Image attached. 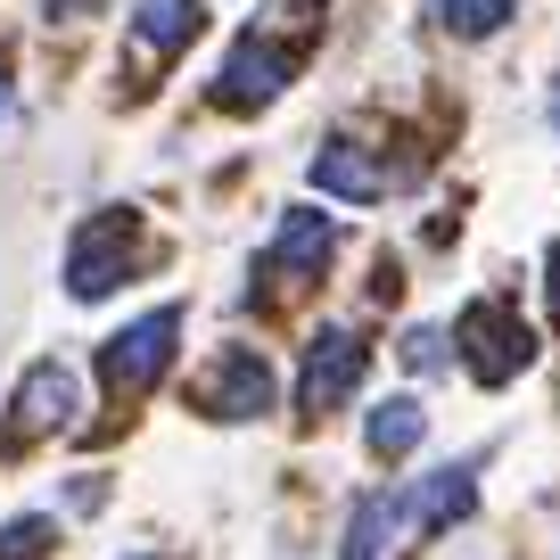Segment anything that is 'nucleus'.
Returning <instances> with one entry per match:
<instances>
[{"label": "nucleus", "mask_w": 560, "mask_h": 560, "mask_svg": "<svg viewBox=\"0 0 560 560\" xmlns=\"http://www.w3.org/2000/svg\"><path fill=\"white\" fill-rule=\"evenodd\" d=\"M140 256V223L124 207L91 214L83 231H74V256H67V289L74 298H107V289H124V272H132Z\"/></svg>", "instance_id": "obj_1"}, {"label": "nucleus", "mask_w": 560, "mask_h": 560, "mask_svg": "<svg viewBox=\"0 0 560 560\" xmlns=\"http://www.w3.org/2000/svg\"><path fill=\"white\" fill-rule=\"evenodd\" d=\"M462 363H470L478 387H511L536 363V330H520L511 305H470V322H462Z\"/></svg>", "instance_id": "obj_2"}, {"label": "nucleus", "mask_w": 560, "mask_h": 560, "mask_svg": "<svg viewBox=\"0 0 560 560\" xmlns=\"http://www.w3.org/2000/svg\"><path fill=\"white\" fill-rule=\"evenodd\" d=\"M174 338H182V314H174V305L140 314L132 330H116V338H107V354H100V380L116 387V396H140V387H149L165 363H174Z\"/></svg>", "instance_id": "obj_3"}, {"label": "nucleus", "mask_w": 560, "mask_h": 560, "mask_svg": "<svg viewBox=\"0 0 560 560\" xmlns=\"http://www.w3.org/2000/svg\"><path fill=\"white\" fill-rule=\"evenodd\" d=\"M74 404H83V387H74V371L67 363H34L18 380V396H9V454L18 445H34V438H58L74 420Z\"/></svg>", "instance_id": "obj_4"}, {"label": "nucleus", "mask_w": 560, "mask_h": 560, "mask_svg": "<svg viewBox=\"0 0 560 560\" xmlns=\"http://www.w3.org/2000/svg\"><path fill=\"white\" fill-rule=\"evenodd\" d=\"M354 380H363V338L354 330H322L314 347H305V371H298V412L330 420L338 404L354 396Z\"/></svg>", "instance_id": "obj_5"}, {"label": "nucleus", "mask_w": 560, "mask_h": 560, "mask_svg": "<svg viewBox=\"0 0 560 560\" xmlns=\"http://www.w3.org/2000/svg\"><path fill=\"white\" fill-rule=\"evenodd\" d=\"M280 83H289V50H272V42L247 34L240 50L223 58V74H214V107H264Z\"/></svg>", "instance_id": "obj_6"}, {"label": "nucleus", "mask_w": 560, "mask_h": 560, "mask_svg": "<svg viewBox=\"0 0 560 560\" xmlns=\"http://www.w3.org/2000/svg\"><path fill=\"white\" fill-rule=\"evenodd\" d=\"M207 404L223 420H264V412H272V363L247 354V347H231L223 363L207 371Z\"/></svg>", "instance_id": "obj_7"}, {"label": "nucleus", "mask_w": 560, "mask_h": 560, "mask_svg": "<svg viewBox=\"0 0 560 560\" xmlns=\"http://www.w3.org/2000/svg\"><path fill=\"white\" fill-rule=\"evenodd\" d=\"M330 247H338V223L322 207H289L280 231H272V264H289L298 280H314L322 264H330Z\"/></svg>", "instance_id": "obj_8"}, {"label": "nucleus", "mask_w": 560, "mask_h": 560, "mask_svg": "<svg viewBox=\"0 0 560 560\" xmlns=\"http://www.w3.org/2000/svg\"><path fill=\"white\" fill-rule=\"evenodd\" d=\"M198 25H207V9H198V0H140V9H132V42H140L149 58L190 50Z\"/></svg>", "instance_id": "obj_9"}, {"label": "nucleus", "mask_w": 560, "mask_h": 560, "mask_svg": "<svg viewBox=\"0 0 560 560\" xmlns=\"http://www.w3.org/2000/svg\"><path fill=\"white\" fill-rule=\"evenodd\" d=\"M396 520H404L396 494H363V503H354V520H347V544H338V560H380L387 536H396Z\"/></svg>", "instance_id": "obj_10"}, {"label": "nucleus", "mask_w": 560, "mask_h": 560, "mask_svg": "<svg viewBox=\"0 0 560 560\" xmlns=\"http://www.w3.org/2000/svg\"><path fill=\"white\" fill-rule=\"evenodd\" d=\"M420 429H429V412H420L412 396H396V404H380V412L363 420V438H371V454L380 462H404L420 445Z\"/></svg>", "instance_id": "obj_11"}, {"label": "nucleus", "mask_w": 560, "mask_h": 560, "mask_svg": "<svg viewBox=\"0 0 560 560\" xmlns=\"http://www.w3.org/2000/svg\"><path fill=\"white\" fill-rule=\"evenodd\" d=\"M470 503H478L470 470H438L429 487L412 494V520H420V527H454V520H470Z\"/></svg>", "instance_id": "obj_12"}, {"label": "nucleus", "mask_w": 560, "mask_h": 560, "mask_svg": "<svg viewBox=\"0 0 560 560\" xmlns=\"http://www.w3.org/2000/svg\"><path fill=\"white\" fill-rule=\"evenodd\" d=\"M438 18H445V34L478 42V34H494V25L511 18V0H438Z\"/></svg>", "instance_id": "obj_13"}, {"label": "nucleus", "mask_w": 560, "mask_h": 560, "mask_svg": "<svg viewBox=\"0 0 560 560\" xmlns=\"http://www.w3.org/2000/svg\"><path fill=\"white\" fill-rule=\"evenodd\" d=\"M322 182H330V190H347V198H380V165H371V158H347V149H330V158H322Z\"/></svg>", "instance_id": "obj_14"}, {"label": "nucleus", "mask_w": 560, "mask_h": 560, "mask_svg": "<svg viewBox=\"0 0 560 560\" xmlns=\"http://www.w3.org/2000/svg\"><path fill=\"white\" fill-rule=\"evenodd\" d=\"M50 552V520H9L0 527V560H42Z\"/></svg>", "instance_id": "obj_15"}, {"label": "nucleus", "mask_w": 560, "mask_h": 560, "mask_svg": "<svg viewBox=\"0 0 560 560\" xmlns=\"http://www.w3.org/2000/svg\"><path fill=\"white\" fill-rule=\"evenodd\" d=\"M404 371H445V330H404Z\"/></svg>", "instance_id": "obj_16"}, {"label": "nucleus", "mask_w": 560, "mask_h": 560, "mask_svg": "<svg viewBox=\"0 0 560 560\" xmlns=\"http://www.w3.org/2000/svg\"><path fill=\"white\" fill-rule=\"evenodd\" d=\"M42 9H50V18H83L91 0H42Z\"/></svg>", "instance_id": "obj_17"}, {"label": "nucleus", "mask_w": 560, "mask_h": 560, "mask_svg": "<svg viewBox=\"0 0 560 560\" xmlns=\"http://www.w3.org/2000/svg\"><path fill=\"white\" fill-rule=\"evenodd\" d=\"M544 272H552L544 289H552V314H560V247H552V264H544Z\"/></svg>", "instance_id": "obj_18"}, {"label": "nucleus", "mask_w": 560, "mask_h": 560, "mask_svg": "<svg viewBox=\"0 0 560 560\" xmlns=\"http://www.w3.org/2000/svg\"><path fill=\"white\" fill-rule=\"evenodd\" d=\"M0 124H9V74H0Z\"/></svg>", "instance_id": "obj_19"}]
</instances>
